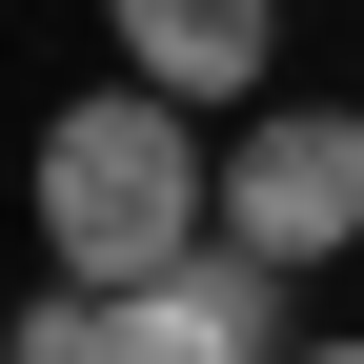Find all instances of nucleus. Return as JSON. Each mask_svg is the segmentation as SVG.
<instances>
[{"instance_id":"423d86ee","label":"nucleus","mask_w":364,"mask_h":364,"mask_svg":"<svg viewBox=\"0 0 364 364\" xmlns=\"http://www.w3.org/2000/svg\"><path fill=\"white\" fill-rule=\"evenodd\" d=\"M284 364H364V344H284Z\"/></svg>"},{"instance_id":"20e7f679","label":"nucleus","mask_w":364,"mask_h":364,"mask_svg":"<svg viewBox=\"0 0 364 364\" xmlns=\"http://www.w3.org/2000/svg\"><path fill=\"white\" fill-rule=\"evenodd\" d=\"M122 21V81H162V102H263V61H284V0H102Z\"/></svg>"},{"instance_id":"f03ea898","label":"nucleus","mask_w":364,"mask_h":364,"mask_svg":"<svg viewBox=\"0 0 364 364\" xmlns=\"http://www.w3.org/2000/svg\"><path fill=\"white\" fill-rule=\"evenodd\" d=\"M223 243H263L284 284L344 263V243H364V102H263V122H223Z\"/></svg>"},{"instance_id":"7ed1b4c3","label":"nucleus","mask_w":364,"mask_h":364,"mask_svg":"<svg viewBox=\"0 0 364 364\" xmlns=\"http://www.w3.org/2000/svg\"><path fill=\"white\" fill-rule=\"evenodd\" d=\"M102 364H284V263L182 243L162 284H102Z\"/></svg>"},{"instance_id":"39448f33","label":"nucleus","mask_w":364,"mask_h":364,"mask_svg":"<svg viewBox=\"0 0 364 364\" xmlns=\"http://www.w3.org/2000/svg\"><path fill=\"white\" fill-rule=\"evenodd\" d=\"M21 364H102V284H41L21 304Z\"/></svg>"},{"instance_id":"f257e3e1","label":"nucleus","mask_w":364,"mask_h":364,"mask_svg":"<svg viewBox=\"0 0 364 364\" xmlns=\"http://www.w3.org/2000/svg\"><path fill=\"white\" fill-rule=\"evenodd\" d=\"M182 243H223V162L162 81H102L41 122V263L61 284H162Z\"/></svg>"}]
</instances>
